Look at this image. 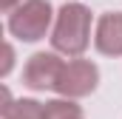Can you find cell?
Segmentation results:
<instances>
[{"instance_id":"6da1fadb","label":"cell","mask_w":122,"mask_h":119,"mask_svg":"<svg viewBox=\"0 0 122 119\" xmlns=\"http://www.w3.org/2000/svg\"><path fill=\"white\" fill-rule=\"evenodd\" d=\"M26 20L23 17H14L11 20V29L17 31L20 37H26V40H37V34L46 29V23H48V6L46 3H29V9H26Z\"/></svg>"},{"instance_id":"7a4b0ae2","label":"cell","mask_w":122,"mask_h":119,"mask_svg":"<svg viewBox=\"0 0 122 119\" xmlns=\"http://www.w3.org/2000/svg\"><path fill=\"white\" fill-rule=\"evenodd\" d=\"M99 48L102 51H122V17H108L102 23Z\"/></svg>"}]
</instances>
